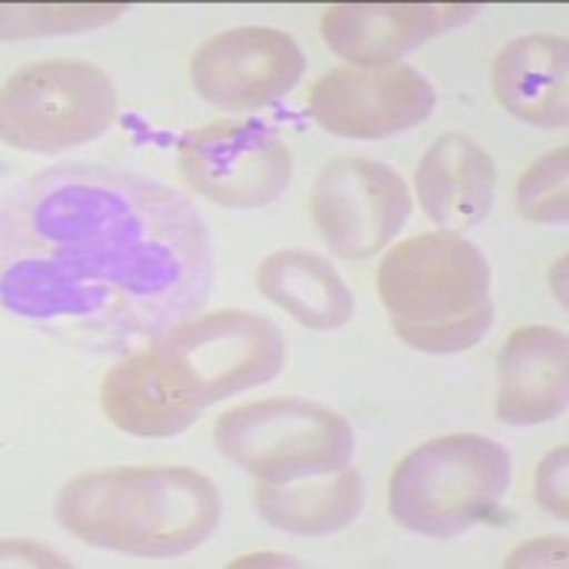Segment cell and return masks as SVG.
<instances>
[{"mask_svg": "<svg viewBox=\"0 0 569 569\" xmlns=\"http://www.w3.org/2000/svg\"><path fill=\"white\" fill-rule=\"evenodd\" d=\"M211 284L206 220L166 182L60 162L3 200V308L71 348H142L197 317Z\"/></svg>", "mask_w": 569, "mask_h": 569, "instance_id": "1", "label": "cell"}, {"mask_svg": "<svg viewBox=\"0 0 569 569\" xmlns=\"http://www.w3.org/2000/svg\"><path fill=\"white\" fill-rule=\"evenodd\" d=\"M54 516L100 550L177 558L217 532L222 496L194 467H109L66 481Z\"/></svg>", "mask_w": 569, "mask_h": 569, "instance_id": "2", "label": "cell"}, {"mask_svg": "<svg viewBox=\"0 0 569 569\" xmlns=\"http://www.w3.org/2000/svg\"><path fill=\"white\" fill-rule=\"evenodd\" d=\"M376 284L396 337L425 353L472 348L496 319L490 262L456 231H430L396 246Z\"/></svg>", "mask_w": 569, "mask_h": 569, "instance_id": "3", "label": "cell"}, {"mask_svg": "<svg viewBox=\"0 0 569 569\" xmlns=\"http://www.w3.org/2000/svg\"><path fill=\"white\" fill-rule=\"evenodd\" d=\"M512 459L487 436H441L416 447L390 476V512L405 530L456 538L490 518L510 487Z\"/></svg>", "mask_w": 569, "mask_h": 569, "instance_id": "4", "label": "cell"}, {"mask_svg": "<svg viewBox=\"0 0 569 569\" xmlns=\"http://www.w3.org/2000/svg\"><path fill=\"white\" fill-rule=\"evenodd\" d=\"M171 393L194 410L271 382L284 365V337L277 322L251 311L191 317L149 342Z\"/></svg>", "mask_w": 569, "mask_h": 569, "instance_id": "5", "label": "cell"}, {"mask_svg": "<svg viewBox=\"0 0 569 569\" xmlns=\"http://www.w3.org/2000/svg\"><path fill=\"white\" fill-rule=\"evenodd\" d=\"M213 441L228 461L268 485L339 472L356 450L345 416L297 396L226 410L213 427Z\"/></svg>", "mask_w": 569, "mask_h": 569, "instance_id": "6", "label": "cell"}, {"mask_svg": "<svg viewBox=\"0 0 569 569\" xmlns=\"http://www.w3.org/2000/svg\"><path fill=\"white\" fill-rule=\"evenodd\" d=\"M117 117V91L100 66L40 60L9 74L0 94V134L20 151L54 154L98 140Z\"/></svg>", "mask_w": 569, "mask_h": 569, "instance_id": "7", "label": "cell"}, {"mask_svg": "<svg viewBox=\"0 0 569 569\" xmlns=\"http://www.w3.org/2000/svg\"><path fill=\"white\" fill-rule=\"evenodd\" d=\"M177 166L188 186L226 208H262L291 186V151L262 120H217L180 140Z\"/></svg>", "mask_w": 569, "mask_h": 569, "instance_id": "8", "label": "cell"}, {"mask_svg": "<svg viewBox=\"0 0 569 569\" xmlns=\"http://www.w3.org/2000/svg\"><path fill=\"white\" fill-rule=\"evenodd\" d=\"M413 211L408 182L379 160L337 157L313 182L311 217L322 240L342 259L382 251Z\"/></svg>", "mask_w": 569, "mask_h": 569, "instance_id": "9", "label": "cell"}, {"mask_svg": "<svg viewBox=\"0 0 569 569\" xmlns=\"http://www.w3.org/2000/svg\"><path fill=\"white\" fill-rule=\"evenodd\" d=\"M305 66V52L288 32L240 27L208 38L188 71L206 103L226 111H253L291 94Z\"/></svg>", "mask_w": 569, "mask_h": 569, "instance_id": "10", "label": "cell"}, {"mask_svg": "<svg viewBox=\"0 0 569 569\" xmlns=\"http://www.w3.org/2000/svg\"><path fill=\"white\" fill-rule=\"evenodd\" d=\"M439 94L413 66H339L311 89L308 109L325 131L350 140L399 134L433 114Z\"/></svg>", "mask_w": 569, "mask_h": 569, "instance_id": "11", "label": "cell"}, {"mask_svg": "<svg viewBox=\"0 0 569 569\" xmlns=\"http://www.w3.org/2000/svg\"><path fill=\"white\" fill-rule=\"evenodd\" d=\"M476 12L467 3H333L319 29L330 52L356 69H382Z\"/></svg>", "mask_w": 569, "mask_h": 569, "instance_id": "12", "label": "cell"}, {"mask_svg": "<svg viewBox=\"0 0 569 569\" xmlns=\"http://www.w3.org/2000/svg\"><path fill=\"white\" fill-rule=\"evenodd\" d=\"M567 333L550 325L512 330L498 350V419L516 427L543 425L567 410Z\"/></svg>", "mask_w": 569, "mask_h": 569, "instance_id": "13", "label": "cell"}, {"mask_svg": "<svg viewBox=\"0 0 569 569\" xmlns=\"http://www.w3.org/2000/svg\"><path fill=\"white\" fill-rule=\"evenodd\" d=\"M496 162L479 142L465 134H445L427 149L416 169L421 211L441 231L479 226L496 200Z\"/></svg>", "mask_w": 569, "mask_h": 569, "instance_id": "14", "label": "cell"}, {"mask_svg": "<svg viewBox=\"0 0 569 569\" xmlns=\"http://www.w3.org/2000/svg\"><path fill=\"white\" fill-rule=\"evenodd\" d=\"M498 103L521 123L563 129L569 120V43L558 34H525L492 63Z\"/></svg>", "mask_w": 569, "mask_h": 569, "instance_id": "15", "label": "cell"}, {"mask_svg": "<svg viewBox=\"0 0 569 569\" xmlns=\"http://www.w3.org/2000/svg\"><path fill=\"white\" fill-rule=\"evenodd\" d=\"M257 288L311 330H337L356 311L353 293L342 273L317 251L284 248L259 262Z\"/></svg>", "mask_w": 569, "mask_h": 569, "instance_id": "16", "label": "cell"}, {"mask_svg": "<svg viewBox=\"0 0 569 569\" xmlns=\"http://www.w3.org/2000/svg\"><path fill=\"white\" fill-rule=\"evenodd\" d=\"M100 399L117 430L142 439H169L200 421L171 393L149 345L129 350L109 370Z\"/></svg>", "mask_w": 569, "mask_h": 569, "instance_id": "17", "label": "cell"}, {"mask_svg": "<svg viewBox=\"0 0 569 569\" xmlns=\"http://www.w3.org/2000/svg\"><path fill=\"white\" fill-rule=\"evenodd\" d=\"M259 516L277 530L291 536H330L353 525L365 505L362 476L353 467L339 470L333 479L313 476L302 485H262L253 492Z\"/></svg>", "mask_w": 569, "mask_h": 569, "instance_id": "18", "label": "cell"}, {"mask_svg": "<svg viewBox=\"0 0 569 569\" xmlns=\"http://www.w3.org/2000/svg\"><path fill=\"white\" fill-rule=\"evenodd\" d=\"M567 146L538 157L518 180V211L532 222H567Z\"/></svg>", "mask_w": 569, "mask_h": 569, "instance_id": "19", "label": "cell"}, {"mask_svg": "<svg viewBox=\"0 0 569 569\" xmlns=\"http://www.w3.org/2000/svg\"><path fill=\"white\" fill-rule=\"evenodd\" d=\"M3 9V38H40V34H63L78 29H94L109 23L123 12L120 3L103 7H0Z\"/></svg>", "mask_w": 569, "mask_h": 569, "instance_id": "20", "label": "cell"}, {"mask_svg": "<svg viewBox=\"0 0 569 569\" xmlns=\"http://www.w3.org/2000/svg\"><path fill=\"white\" fill-rule=\"evenodd\" d=\"M567 447L552 450L536 472V498L543 510L567 521Z\"/></svg>", "mask_w": 569, "mask_h": 569, "instance_id": "21", "label": "cell"}]
</instances>
